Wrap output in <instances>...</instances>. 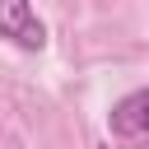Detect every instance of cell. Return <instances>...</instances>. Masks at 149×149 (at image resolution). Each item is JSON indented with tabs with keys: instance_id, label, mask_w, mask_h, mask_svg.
<instances>
[{
	"instance_id": "2",
	"label": "cell",
	"mask_w": 149,
	"mask_h": 149,
	"mask_svg": "<svg viewBox=\"0 0 149 149\" xmlns=\"http://www.w3.org/2000/svg\"><path fill=\"white\" fill-rule=\"evenodd\" d=\"M107 126H112V135H121V140H149V88L126 93V98L107 112Z\"/></svg>"
},
{
	"instance_id": "1",
	"label": "cell",
	"mask_w": 149,
	"mask_h": 149,
	"mask_svg": "<svg viewBox=\"0 0 149 149\" xmlns=\"http://www.w3.org/2000/svg\"><path fill=\"white\" fill-rule=\"evenodd\" d=\"M0 37L23 47V51H42L47 47V23L37 19L33 0H0Z\"/></svg>"
}]
</instances>
